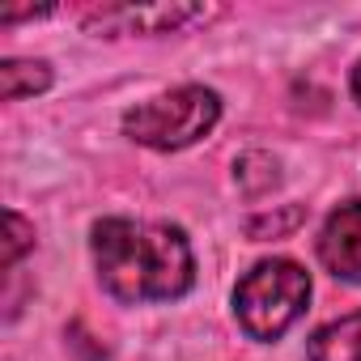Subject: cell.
<instances>
[{
	"label": "cell",
	"mask_w": 361,
	"mask_h": 361,
	"mask_svg": "<svg viewBox=\"0 0 361 361\" xmlns=\"http://www.w3.org/2000/svg\"><path fill=\"white\" fill-rule=\"evenodd\" d=\"M319 259L336 281L361 285V200H344L319 234Z\"/></svg>",
	"instance_id": "obj_4"
},
{
	"label": "cell",
	"mask_w": 361,
	"mask_h": 361,
	"mask_svg": "<svg viewBox=\"0 0 361 361\" xmlns=\"http://www.w3.org/2000/svg\"><path fill=\"white\" fill-rule=\"evenodd\" d=\"M94 259L102 285L119 302H170L192 289L196 264L183 230L106 217L94 226Z\"/></svg>",
	"instance_id": "obj_1"
},
{
	"label": "cell",
	"mask_w": 361,
	"mask_h": 361,
	"mask_svg": "<svg viewBox=\"0 0 361 361\" xmlns=\"http://www.w3.org/2000/svg\"><path fill=\"white\" fill-rule=\"evenodd\" d=\"M302 221H306V209H302V204H289V209H281V213L251 217V221H247V234H251V238H281V234H293Z\"/></svg>",
	"instance_id": "obj_9"
},
{
	"label": "cell",
	"mask_w": 361,
	"mask_h": 361,
	"mask_svg": "<svg viewBox=\"0 0 361 361\" xmlns=\"http://www.w3.org/2000/svg\"><path fill=\"white\" fill-rule=\"evenodd\" d=\"M209 9L200 5H153V9H132V5H111V9H94L90 13V26L94 30H106V35H166L183 22H204Z\"/></svg>",
	"instance_id": "obj_5"
},
{
	"label": "cell",
	"mask_w": 361,
	"mask_h": 361,
	"mask_svg": "<svg viewBox=\"0 0 361 361\" xmlns=\"http://www.w3.org/2000/svg\"><path fill=\"white\" fill-rule=\"evenodd\" d=\"M306 302H310V276L293 259H264L234 289L238 323L251 340H281L298 323Z\"/></svg>",
	"instance_id": "obj_2"
},
{
	"label": "cell",
	"mask_w": 361,
	"mask_h": 361,
	"mask_svg": "<svg viewBox=\"0 0 361 361\" xmlns=\"http://www.w3.org/2000/svg\"><path fill=\"white\" fill-rule=\"evenodd\" d=\"M276 183V161L268 157V153H247L243 161H238V188L247 192V196H259V192H268Z\"/></svg>",
	"instance_id": "obj_8"
},
{
	"label": "cell",
	"mask_w": 361,
	"mask_h": 361,
	"mask_svg": "<svg viewBox=\"0 0 361 361\" xmlns=\"http://www.w3.org/2000/svg\"><path fill=\"white\" fill-rule=\"evenodd\" d=\"M30 243H35V230H30V221H26L22 213H9V247H5V264L13 268Z\"/></svg>",
	"instance_id": "obj_10"
},
{
	"label": "cell",
	"mask_w": 361,
	"mask_h": 361,
	"mask_svg": "<svg viewBox=\"0 0 361 361\" xmlns=\"http://www.w3.org/2000/svg\"><path fill=\"white\" fill-rule=\"evenodd\" d=\"M310 361H361V310L344 314L310 336Z\"/></svg>",
	"instance_id": "obj_6"
},
{
	"label": "cell",
	"mask_w": 361,
	"mask_h": 361,
	"mask_svg": "<svg viewBox=\"0 0 361 361\" xmlns=\"http://www.w3.org/2000/svg\"><path fill=\"white\" fill-rule=\"evenodd\" d=\"M51 85V68L39 60H5L0 64V94L5 102H18L26 94H43Z\"/></svg>",
	"instance_id": "obj_7"
},
{
	"label": "cell",
	"mask_w": 361,
	"mask_h": 361,
	"mask_svg": "<svg viewBox=\"0 0 361 361\" xmlns=\"http://www.w3.org/2000/svg\"><path fill=\"white\" fill-rule=\"evenodd\" d=\"M353 94H357V102H361V64L353 68Z\"/></svg>",
	"instance_id": "obj_11"
},
{
	"label": "cell",
	"mask_w": 361,
	"mask_h": 361,
	"mask_svg": "<svg viewBox=\"0 0 361 361\" xmlns=\"http://www.w3.org/2000/svg\"><path fill=\"white\" fill-rule=\"evenodd\" d=\"M217 115H221V102H217L213 90L183 85V90H170V94L128 111L123 132L136 145H149V149H188V145H196L200 136L213 132Z\"/></svg>",
	"instance_id": "obj_3"
}]
</instances>
